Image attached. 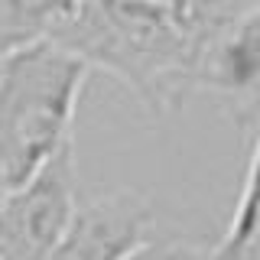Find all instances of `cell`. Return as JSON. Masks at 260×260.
<instances>
[{"instance_id": "obj_1", "label": "cell", "mask_w": 260, "mask_h": 260, "mask_svg": "<svg viewBox=\"0 0 260 260\" xmlns=\"http://www.w3.org/2000/svg\"><path fill=\"white\" fill-rule=\"evenodd\" d=\"M49 39L120 81L156 117L199 88V39L153 0H78Z\"/></svg>"}, {"instance_id": "obj_2", "label": "cell", "mask_w": 260, "mask_h": 260, "mask_svg": "<svg viewBox=\"0 0 260 260\" xmlns=\"http://www.w3.org/2000/svg\"><path fill=\"white\" fill-rule=\"evenodd\" d=\"M88 72L49 36L0 52V192L29 179L72 140Z\"/></svg>"}, {"instance_id": "obj_3", "label": "cell", "mask_w": 260, "mask_h": 260, "mask_svg": "<svg viewBox=\"0 0 260 260\" xmlns=\"http://www.w3.org/2000/svg\"><path fill=\"white\" fill-rule=\"evenodd\" d=\"M78 202V166L72 140L59 146L20 185L0 192V260H43L69 231Z\"/></svg>"}, {"instance_id": "obj_4", "label": "cell", "mask_w": 260, "mask_h": 260, "mask_svg": "<svg viewBox=\"0 0 260 260\" xmlns=\"http://www.w3.org/2000/svg\"><path fill=\"white\" fill-rule=\"evenodd\" d=\"M156 205L137 189H111L75 202L69 231L55 247L62 260H124L156 254Z\"/></svg>"}, {"instance_id": "obj_5", "label": "cell", "mask_w": 260, "mask_h": 260, "mask_svg": "<svg viewBox=\"0 0 260 260\" xmlns=\"http://www.w3.org/2000/svg\"><path fill=\"white\" fill-rule=\"evenodd\" d=\"M199 88L224 101L234 124L250 130L260 117V4L202 46Z\"/></svg>"}, {"instance_id": "obj_6", "label": "cell", "mask_w": 260, "mask_h": 260, "mask_svg": "<svg viewBox=\"0 0 260 260\" xmlns=\"http://www.w3.org/2000/svg\"><path fill=\"white\" fill-rule=\"evenodd\" d=\"M208 257L218 260H260V117L254 124V146L244 169V185L228 218L224 234L215 247H205Z\"/></svg>"}, {"instance_id": "obj_7", "label": "cell", "mask_w": 260, "mask_h": 260, "mask_svg": "<svg viewBox=\"0 0 260 260\" xmlns=\"http://www.w3.org/2000/svg\"><path fill=\"white\" fill-rule=\"evenodd\" d=\"M75 4L78 0H0V52L52 36Z\"/></svg>"}, {"instance_id": "obj_8", "label": "cell", "mask_w": 260, "mask_h": 260, "mask_svg": "<svg viewBox=\"0 0 260 260\" xmlns=\"http://www.w3.org/2000/svg\"><path fill=\"white\" fill-rule=\"evenodd\" d=\"M254 4H260V0H192L189 26L195 32V39H199V52H202V46L211 43L218 32H224L241 13H247Z\"/></svg>"}, {"instance_id": "obj_9", "label": "cell", "mask_w": 260, "mask_h": 260, "mask_svg": "<svg viewBox=\"0 0 260 260\" xmlns=\"http://www.w3.org/2000/svg\"><path fill=\"white\" fill-rule=\"evenodd\" d=\"M156 7H162L166 13H173L176 20H182L185 26H189V16H192V0H153ZM192 29V26H189Z\"/></svg>"}]
</instances>
